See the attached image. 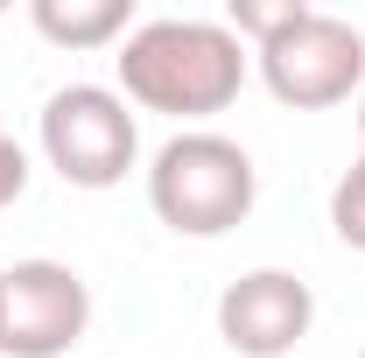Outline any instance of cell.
Masks as SVG:
<instances>
[{"label":"cell","mask_w":365,"mask_h":358,"mask_svg":"<svg viewBox=\"0 0 365 358\" xmlns=\"http://www.w3.org/2000/svg\"><path fill=\"white\" fill-rule=\"evenodd\" d=\"M302 7H309V0H232V7H225V29H232L246 49H260L267 36H281Z\"/></svg>","instance_id":"8"},{"label":"cell","mask_w":365,"mask_h":358,"mask_svg":"<svg viewBox=\"0 0 365 358\" xmlns=\"http://www.w3.org/2000/svg\"><path fill=\"white\" fill-rule=\"evenodd\" d=\"M29 21L56 49H106V43H127L140 29L134 0H29Z\"/></svg>","instance_id":"7"},{"label":"cell","mask_w":365,"mask_h":358,"mask_svg":"<svg viewBox=\"0 0 365 358\" xmlns=\"http://www.w3.org/2000/svg\"><path fill=\"white\" fill-rule=\"evenodd\" d=\"M359 358H365V352H359Z\"/></svg>","instance_id":"12"},{"label":"cell","mask_w":365,"mask_h":358,"mask_svg":"<svg viewBox=\"0 0 365 358\" xmlns=\"http://www.w3.org/2000/svg\"><path fill=\"white\" fill-rule=\"evenodd\" d=\"M91 330V288L63 260L0 267V352L7 358H63Z\"/></svg>","instance_id":"5"},{"label":"cell","mask_w":365,"mask_h":358,"mask_svg":"<svg viewBox=\"0 0 365 358\" xmlns=\"http://www.w3.org/2000/svg\"><path fill=\"white\" fill-rule=\"evenodd\" d=\"M330 232H337L351 253H365V155L337 176V190H330Z\"/></svg>","instance_id":"9"},{"label":"cell","mask_w":365,"mask_h":358,"mask_svg":"<svg viewBox=\"0 0 365 358\" xmlns=\"http://www.w3.org/2000/svg\"><path fill=\"white\" fill-rule=\"evenodd\" d=\"M43 162L71 190H120L140 162V120L113 85H63L43 98Z\"/></svg>","instance_id":"3"},{"label":"cell","mask_w":365,"mask_h":358,"mask_svg":"<svg viewBox=\"0 0 365 358\" xmlns=\"http://www.w3.org/2000/svg\"><path fill=\"white\" fill-rule=\"evenodd\" d=\"M113 63H120V98L127 106L169 113V120H211L246 91L253 49L239 43L225 21L162 14V21H140Z\"/></svg>","instance_id":"1"},{"label":"cell","mask_w":365,"mask_h":358,"mask_svg":"<svg viewBox=\"0 0 365 358\" xmlns=\"http://www.w3.org/2000/svg\"><path fill=\"white\" fill-rule=\"evenodd\" d=\"M359 155H365V91H359Z\"/></svg>","instance_id":"11"},{"label":"cell","mask_w":365,"mask_h":358,"mask_svg":"<svg viewBox=\"0 0 365 358\" xmlns=\"http://www.w3.org/2000/svg\"><path fill=\"white\" fill-rule=\"evenodd\" d=\"M21 190H29V148L14 134H0V211L21 204Z\"/></svg>","instance_id":"10"},{"label":"cell","mask_w":365,"mask_h":358,"mask_svg":"<svg viewBox=\"0 0 365 358\" xmlns=\"http://www.w3.org/2000/svg\"><path fill=\"white\" fill-rule=\"evenodd\" d=\"M253 197H260L253 155L239 140L211 134V127H182L148 162V204L176 239H225V232H239Z\"/></svg>","instance_id":"2"},{"label":"cell","mask_w":365,"mask_h":358,"mask_svg":"<svg viewBox=\"0 0 365 358\" xmlns=\"http://www.w3.org/2000/svg\"><path fill=\"white\" fill-rule=\"evenodd\" d=\"M309 323H317V295L288 267H253L225 281V295H218V337L239 358H288L309 337Z\"/></svg>","instance_id":"6"},{"label":"cell","mask_w":365,"mask_h":358,"mask_svg":"<svg viewBox=\"0 0 365 358\" xmlns=\"http://www.w3.org/2000/svg\"><path fill=\"white\" fill-rule=\"evenodd\" d=\"M253 71H260V85L281 106L323 113V106H344L351 91H365V36L344 14L302 7L281 36H267L253 49Z\"/></svg>","instance_id":"4"}]
</instances>
